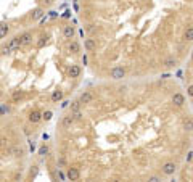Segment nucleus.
I'll list each match as a JSON object with an SVG mask.
<instances>
[{
    "label": "nucleus",
    "instance_id": "f257e3e1",
    "mask_svg": "<svg viewBox=\"0 0 193 182\" xmlns=\"http://www.w3.org/2000/svg\"><path fill=\"white\" fill-rule=\"evenodd\" d=\"M19 47H21V45H19V39H18V36H16V37H13V39H11V41L2 48V53H3V55H10V53H13L15 50H18Z\"/></svg>",
    "mask_w": 193,
    "mask_h": 182
},
{
    "label": "nucleus",
    "instance_id": "f03ea898",
    "mask_svg": "<svg viewBox=\"0 0 193 182\" xmlns=\"http://www.w3.org/2000/svg\"><path fill=\"white\" fill-rule=\"evenodd\" d=\"M110 76H111V79H114V81H119V79H122L124 76H126V71H124V68L116 66V68H113V70H111Z\"/></svg>",
    "mask_w": 193,
    "mask_h": 182
},
{
    "label": "nucleus",
    "instance_id": "7ed1b4c3",
    "mask_svg": "<svg viewBox=\"0 0 193 182\" xmlns=\"http://www.w3.org/2000/svg\"><path fill=\"white\" fill-rule=\"evenodd\" d=\"M175 169H177V166H175V163H172V161H167V163L163 164V173L166 176H172L175 173Z\"/></svg>",
    "mask_w": 193,
    "mask_h": 182
},
{
    "label": "nucleus",
    "instance_id": "20e7f679",
    "mask_svg": "<svg viewBox=\"0 0 193 182\" xmlns=\"http://www.w3.org/2000/svg\"><path fill=\"white\" fill-rule=\"evenodd\" d=\"M18 39H19L21 47H26V45H29L32 42V34L31 32H24V34H21V36H18Z\"/></svg>",
    "mask_w": 193,
    "mask_h": 182
},
{
    "label": "nucleus",
    "instance_id": "39448f33",
    "mask_svg": "<svg viewBox=\"0 0 193 182\" xmlns=\"http://www.w3.org/2000/svg\"><path fill=\"white\" fill-rule=\"evenodd\" d=\"M79 177H81V173H79V169L76 168H69L66 173V179L69 180H79Z\"/></svg>",
    "mask_w": 193,
    "mask_h": 182
},
{
    "label": "nucleus",
    "instance_id": "423d86ee",
    "mask_svg": "<svg viewBox=\"0 0 193 182\" xmlns=\"http://www.w3.org/2000/svg\"><path fill=\"white\" fill-rule=\"evenodd\" d=\"M29 121L32 123V124H37V123H40L42 121V113L40 111H37V110H34V111H31L29 113Z\"/></svg>",
    "mask_w": 193,
    "mask_h": 182
},
{
    "label": "nucleus",
    "instance_id": "0eeeda50",
    "mask_svg": "<svg viewBox=\"0 0 193 182\" xmlns=\"http://www.w3.org/2000/svg\"><path fill=\"white\" fill-rule=\"evenodd\" d=\"M79 102L84 105H87V103H92L93 102V94L92 92H84L81 97H79Z\"/></svg>",
    "mask_w": 193,
    "mask_h": 182
},
{
    "label": "nucleus",
    "instance_id": "6e6552de",
    "mask_svg": "<svg viewBox=\"0 0 193 182\" xmlns=\"http://www.w3.org/2000/svg\"><path fill=\"white\" fill-rule=\"evenodd\" d=\"M69 77H72V79H76V77H79L81 76V66L79 65H71L69 66Z\"/></svg>",
    "mask_w": 193,
    "mask_h": 182
},
{
    "label": "nucleus",
    "instance_id": "1a4fd4ad",
    "mask_svg": "<svg viewBox=\"0 0 193 182\" xmlns=\"http://www.w3.org/2000/svg\"><path fill=\"white\" fill-rule=\"evenodd\" d=\"M74 34H76L74 26H65V29H63L65 39H72V37H74Z\"/></svg>",
    "mask_w": 193,
    "mask_h": 182
},
{
    "label": "nucleus",
    "instance_id": "9d476101",
    "mask_svg": "<svg viewBox=\"0 0 193 182\" xmlns=\"http://www.w3.org/2000/svg\"><path fill=\"white\" fill-rule=\"evenodd\" d=\"M172 103H174L175 106H182V105L185 103V97H184L182 94H174V97H172Z\"/></svg>",
    "mask_w": 193,
    "mask_h": 182
},
{
    "label": "nucleus",
    "instance_id": "9b49d317",
    "mask_svg": "<svg viewBox=\"0 0 193 182\" xmlns=\"http://www.w3.org/2000/svg\"><path fill=\"white\" fill-rule=\"evenodd\" d=\"M68 50H69V53H79L81 52V45H79V42H76V41H72V42H69V45H68Z\"/></svg>",
    "mask_w": 193,
    "mask_h": 182
},
{
    "label": "nucleus",
    "instance_id": "f8f14e48",
    "mask_svg": "<svg viewBox=\"0 0 193 182\" xmlns=\"http://www.w3.org/2000/svg\"><path fill=\"white\" fill-rule=\"evenodd\" d=\"M84 47H86L87 52H93V50L96 48V42H95V39H87V41L84 42Z\"/></svg>",
    "mask_w": 193,
    "mask_h": 182
},
{
    "label": "nucleus",
    "instance_id": "ddd939ff",
    "mask_svg": "<svg viewBox=\"0 0 193 182\" xmlns=\"http://www.w3.org/2000/svg\"><path fill=\"white\" fill-rule=\"evenodd\" d=\"M72 123H74V118H72V113H71V115H68V116H65L63 119H61V126H63V127H69Z\"/></svg>",
    "mask_w": 193,
    "mask_h": 182
},
{
    "label": "nucleus",
    "instance_id": "4468645a",
    "mask_svg": "<svg viewBox=\"0 0 193 182\" xmlns=\"http://www.w3.org/2000/svg\"><path fill=\"white\" fill-rule=\"evenodd\" d=\"M81 102H79V100H74V102H72V103L69 105V110H71V113H74V111H79V110H81Z\"/></svg>",
    "mask_w": 193,
    "mask_h": 182
},
{
    "label": "nucleus",
    "instance_id": "2eb2a0df",
    "mask_svg": "<svg viewBox=\"0 0 193 182\" xmlns=\"http://www.w3.org/2000/svg\"><path fill=\"white\" fill-rule=\"evenodd\" d=\"M61 98H63V90H55V92L52 94V100L53 102H60Z\"/></svg>",
    "mask_w": 193,
    "mask_h": 182
},
{
    "label": "nucleus",
    "instance_id": "dca6fc26",
    "mask_svg": "<svg viewBox=\"0 0 193 182\" xmlns=\"http://www.w3.org/2000/svg\"><path fill=\"white\" fill-rule=\"evenodd\" d=\"M175 65H177V60L175 58H167L166 61H164V66L166 68H174Z\"/></svg>",
    "mask_w": 193,
    "mask_h": 182
},
{
    "label": "nucleus",
    "instance_id": "f3484780",
    "mask_svg": "<svg viewBox=\"0 0 193 182\" xmlns=\"http://www.w3.org/2000/svg\"><path fill=\"white\" fill-rule=\"evenodd\" d=\"M42 15H44V10L42 8H36V10H34V13H32V20L42 18Z\"/></svg>",
    "mask_w": 193,
    "mask_h": 182
},
{
    "label": "nucleus",
    "instance_id": "a211bd4d",
    "mask_svg": "<svg viewBox=\"0 0 193 182\" xmlns=\"http://www.w3.org/2000/svg\"><path fill=\"white\" fill-rule=\"evenodd\" d=\"M11 98H13V102L21 100V98H23V92H21V90H15L13 95H11Z\"/></svg>",
    "mask_w": 193,
    "mask_h": 182
},
{
    "label": "nucleus",
    "instance_id": "6ab92c4d",
    "mask_svg": "<svg viewBox=\"0 0 193 182\" xmlns=\"http://www.w3.org/2000/svg\"><path fill=\"white\" fill-rule=\"evenodd\" d=\"M184 37L187 39V41H193V27H188V29L185 31Z\"/></svg>",
    "mask_w": 193,
    "mask_h": 182
},
{
    "label": "nucleus",
    "instance_id": "aec40b11",
    "mask_svg": "<svg viewBox=\"0 0 193 182\" xmlns=\"http://www.w3.org/2000/svg\"><path fill=\"white\" fill-rule=\"evenodd\" d=\"M7 32H8V24H0V39L7 36Z\"/></svg>",
    "mask_w": 193,
    "mask_h": 182
},
{
    "label": "nucleus",
    "instance_id": "412c9836",
    "mask_svg": "<svg viewBox=\"0 0 193 182\" xmlns=\"http://www.w3.org/2000/svg\"><path fill=\"white\" fill-rule=\"evenodd\" d=\"M39 155H40V156H47L48 155V147L47 145H42L40 148H39Z\"/></svg>",
    "mask_w": 193,
    "mask_h": 182
},
{
    "label": "nucleus",
    "instance_id": "4be33fe9",
    "mask_svg": "<svg viewBox=\"0 0 193 182\" xmlns=\"http://www.w3.org/2000/svg\"><path fill=\"white\" fill-rule=\"evenodd\" d=\"M52 118H53V113H52V111H45V113H42V119H44V121H50Z\"/></svg>",
    "mask_w": 193,
    "mask_h": 182
},
{
    "label": "nucleus",
    "instance_id": "5701e85b",
    "mask_svg": "<svg viewBox=\"0 0 193 182\" xmlns=\"http://www.w3.org/2000/svg\"><path fill=\"white\" fill-rule=\"evenodd\" d=\"M23 153H24L23 148H18V147H15V148H13V155L15 156H23Z\"/></svg>",
    "mask_w": 193,
    "mask_h": 182
},
{
    "label": "nucleus",
    "instance_id": "b1692460",
    "mask_svg": "<svg viewBox=\"0 0 193 182\" xmlns=\"http://www.w3.org/2000/svg\"><path fill=\"white\" fill-rule=\"evenodd\" d=\"M45 42H47V36H40V41H39V47H42Z\"/></svg>",
    "mask_w": 193,
    "mask_h": 182
},
{
    "label": "nucleus",
    "instance_id": "393cba45",
    "mask_svg": "<svg viewBox=\"0 0 193 182\" xmlns=\"http://www.w3.org/2000/svg\"><path fill=\"white\" fill-rule=\"evenodd\" d=\"M191 126H193V124H191L190 121H188V123H185V127H187V130H190V129H191Z\"/></svg>",
    "mask_w": 193,
    "mask_h": 182
},
{
    "label": "nucleus",
    "instance_id": "a878e982",
    "mask_svg": "<svg viewBox=\"0 0 193 182\" xmlns=\"http://www.w3.org/2000/svg\"><path fill=\"white\" fill-rule=\"evenodd\" d=\"M188 95H190V97H193V86H190V87H188Z\"/></svg>",
    "mask_w": 193,
    "mask_h": 182
},
{
    "label": "nucleus",
    "instance_id": "bb28decb",
    "mask_svg": "<svg viewBox=\"0 0 193 182\" xmlns=\"http://www.w3.org/2000/svg\"><path fill=\"white\" fill-rule=\"evenodd\" d=\"M150 180H151V182H158L160 179H158V177H155V176H153V177H150Z\"/></svg>",
    "mask_w": 193,
    "mask_h": 182
},
{
    "label": "nucleus",
    "instance_id": "cd10ccee",
    "mask_svg": "<svg viewBox=\"0 0 193 182\" xmlns=\"http://www.w3.org/2000/svg\"><path fill=\"white\" fill-rule=\"evenodd\" d=\"M191 60H193V53H191Z\"/></svg>",
    "mask_w": 193,
    "mask_h": 182
},
{
    "label": "nucleus",
    "instance_id": "c85d7f7f",
    "mask_svg": "<svg viewBox=\"0 0 193 182\" xmlns=\"http://www.w3.org/2000/svg\"><path fill=\"white\" fill-rule=\"evenodd\" d=\"M47 2H50V0H47Z\"/></svg>",
    "mask_w": 193,
    "mask_h": 182
}]
</instances>
